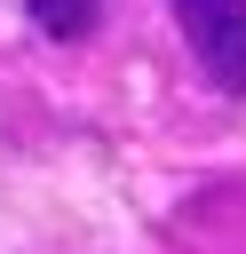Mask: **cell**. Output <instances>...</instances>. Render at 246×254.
<instances>
[{"label": "cell", "mask_w": 246, "mask_h": 254, "mask_svg": "<svg viewBox=\"0 0 246 254\" xmlns=\"http://www.w3.org/2000/svg\"><path fill=\"white\" fill-rule=\"evenodd\" d=\"M167 8L190 40V64L206 71V87L246 95V0H167Z\"/></svg>", "instance_id": "cell-1"}, {"label": "cell", "mask_w": 246, "mask_h": 254, "mask_svg": "<svg viewBox=\"0 0 246 254\" xmlns=\"http://www.w3.org/2000/svg\"><path fill=\"white\" fill-rule=\"evenodd\" d=\"M24 16H32V32H40V40L79 48V40H95V32H103L111 0H24Z\"/></svg>", "instance_id": "cell-2"}]
</instances>
